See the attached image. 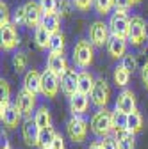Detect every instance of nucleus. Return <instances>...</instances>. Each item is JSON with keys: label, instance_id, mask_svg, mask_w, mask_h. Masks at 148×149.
<instances>
[{"label": "nucleus", "instance_id": "1", "mask_svg": "<svg viewBox=\"0 0 148 149\" xmlns=\"http://www.w3.org/2000/svg\"><path fill=\"white\" fill-rule=\"evenodd\" d=\"M91 132H93L98 139H105L114 132V112L109 108H100L97 110L93 117H91Z\"/></svg>", "mask_w": 148, "mask_h": 149}, {"label": "nucleus", "instance_id": "2", "mask_svg": "<svg viewBox=\"0 0 148 149\" xmlns=\"http://www.w3.org/2000/svg\"><path fill=\"white\" fill-rule=\"evenodd\" d=\"M93 45H91V41L87 39H80L75 43V46H73V62H75L77 68L80 69H86L89 68L91 64H93Z\"/></svg>", "mask_w": 148, "mask_h": 149}, {"label": "nucleus", "instance_id": "3", "mask_svg": "<svg viewBox=\"0 0 148 149\" xmlns=\"http://www.w3.org/2000/svg\"><path fill=\"white\" fill-rule=\"evenodd\" d=\"M89 132V124L82 116H71L66 121V135L71 142H84Z\"/></svg>", "mask_w": 148, "mask_h": 149}, {"label": "nucleus", "instance_id": "4", "mask_svg": "<svg viewBox=\"0 0 148 149\" xmlns=\"http://www.w3.org/2000/svg\"><path fill=\"white\" fill-rule=\"evenodd\" d=\"M107 25H109L111 36L121 37V39H128V30H130V18L127 16V13L114 11L113 14H111V20H109Z\"/></svg>", "mask_w": 148, "mask_h": 149}, {"label": "nucleus", "instance_id": "5", "mask_svg": "<svg viewBox=\"0 0 148 149\" xmlns=\"http://www.w3.org/2000/svg\"><path fill=\"white\" fill-rule=\"evenodd\" d=\"M14 105L18 107L23 119H32V114H36V94H32L25 89L18 91Z\"/></svg>", "mask_w": 148, "mask_h": 149}, {"label": "nucleus", "instance_id": "6", "mask_svg": "<svg viewBox=\"0 0 148 149\" xmlns=\"http://www.w3.org/2000/svg\"><path fill=\"white\" fill-rule=\"evenodd\" d=\"M148 37V25L144 23V20L141 16H132L130 18V30H128V43L139 46L144 39Z\"/></svg>", "mask_w": 148, "mask_h": 149}, {"label": "nucleus", "instance_id": "7", "mask_svg": "<svg viewBox=\"0 0 148 149\" xmlns=\"http://www.w3.org/2000/svg\"><path fill=\"white\" fill-rule=\"evenodd\" d=\"M89 98H91V103H93L98 110L105 108L107 103H109V100H111V87H109V84L104 78H97L93 92H91Z\"/></svg>", "mask_w": 148, "mask_h": 149}, {"label": "nucleus", "instance_id": "8", "mask_svg": "<svg viewBox=\"0 0 148 149\" xmlns=\"http://www.w3.org/2000/svg\"><path fill=\"white\" fill-rule=\"evenodd\" d=\"M109 39H111V30H109L107 23H104L100 20L91 23V27H89V41H91V45L93 46H104V45L109 43Z\"/></svg>", "mask_w": 148, "mask_h": 149}, {"label": "nucleus", "instance_id": "9", "mask_svg": "<svg viewBox=\"0 0 148 149\" xmlns=\"http://www.w3.org/2000/svg\"><path fill=\"white\" fill-rule=\"evenodd\" d=\"M25 7V25L29 29H38L41 23H43V9L39 6V2H34V0H29V2L23 6Z\"/></svg>", "mask_w": 148, "mask_h": 149}, {"label": "nucleus", "instance_id": "10", "mask_svg": "<svg viewBox=\"0 0 148 149\" xmlns=\"http://www.w3.org/2000/svg\"><path fill=\"white\" fill-rule=\"evenodd\" d=\"M59 87H61V78L55 77V74L48 69H45L41 73V94L45 98H55L59 92Z\"/></svg>", "mask_w": 148, "mask_h": 149}, {"label": "nucleus", "instance_id": "11", "mask_svg": "<svg viewBox=\"0 0 148 149\" xmlns=\"http://www.w3.org/2000/svg\"><path fill=\"white\" fill-rule=\"evenodd\" d=\"M136 110V94L130 89H123L116 98V112L123 116H128Z\"/></svg>", "mask_w": 148, "mask_h": 149}, {"label": "nucleus", "instance_id": "12", "mask_svg": "<svg viewBox=\"0 0 148 149\" xmlns=\"http://www.w3.org/2000/svg\"><path fill=\"white\" fill-rule=\"evenodd\" d=\"M61 91L66 98H73L79 92V71L68 69L61 77Z\"/></svg>", "mask_w": 148, "mask_h": 149}, {"label": "nucleus", "instance_id": "13", "mask_svg": "<svg viewBox=\"0 0 148 149\" xmlns=\"http://www.w3.org/2000/svg\"><path fill=\"white\" fill-rule=\"evenodd\" d=\"M0 41H2V50L4 52H13L18 46V30L14 23H7L4 27H0Z\"/></svg>", "mask_w": 148, "mask_h": 149}, {"label": "nucleus", "instance_id": "14", "mask_svg": "<svg viewBox=\"0 0 148 149\" xmlns=\"http://www.w3.org/2000/svg\"><path fill=\"white\" fill-rule=\"evenodd\" d=\"M47 69L52 71L55 77L61 78L70 68H68V62H66V59H64L63 53H52V52H50L48 59H47Z\"/></svg>", "mask_w": 148, "mask_h": 149}, {"label": "nucleus", "instance_id": "15", "mask_svg": "<svg viewBox=\"0 0 148 149\" xmlns=\"http://www.w3.org/2000/svg\"><path fill=\"white\" fill-rule=\"evenodd\" d=\"M113 137L116 139L120 149H134V147H136L134 133L130 132V130H127V128H114Z\"/></svg>", "mask_w": 148, "mask_h": 149}, {"label": "nucleus", "instance_id": "16", "mask_svg": "<svg viewBox=\"0 0 148 149\" xmlns=\"http://www.w3.org/2000/svg\"><path fill=\"white\" fill-rule=\"evenodd\" d=\"M23 89L32 92V94H39L41 92V73L36 69H29L23 77Z\"/></svg>", "mask_w": 148, "mask_h": 149}, {"label": "nucleus", "instance_id": "17", "mask_svg": "<svg viewBox=\"0 0 148 149\" xmlns=\"http://www.w3.org/2000/svg\"><path fill=\"white\" fill-rule=\"evenodd\" d=\"M39 135V126L34 123V119H25L22 124V137L27 146H36Z\"/></svg>", "mask_w": 148, "mask_h": 149}, {"label": "nucleus", "instance_id": "18", "mask_svg": "<svg viewBox=\"0 0 148 149\" xmlns=\"http://www.w3.org/2000/svg\"><path fill=\"white\" fill-rule=\"evenodd\" d=\"M107 52L113 59H123L127 55V39L111 36V39L107 43Z\"/></svg>", "mask_w": 148, "mask_h": 149}, {"label": "nucleus", "instance_id": "19", "mask_svg": "<svg viewBox=\"0 0 148 149\" xmlns=\"http://www.w3.org/2000/svg\"><path fill=\"white\" fill-rule=\"evenodd\" d=\"M87 107H89V100H87V96L80 94V92H77L73 98H70V112H71V116H84Z\"/></svg>", "mask_w": 148, "mask_h": 149}, {"label": "nucleus", "instance_id": "20", "mask_svg": "<svg viewBox=\"0 0 148 149\" xmlns=\"http://www.w3.org/2000/svg\"><path fill=\"white\" fill-rule=\"evenodd\" d=\"M95 78L93 74H91L87 69H82L79 71V92L84 96H91V92H93V87H95Z\"/></svg>", "mask_w": 148, "mask_h": 149}, {"label": "nucleus", "instance_id": "21", "mask_svg": "<svg viewBox=\"0 0 148 149\" xmlns=\"http://www.w3.org/2000/svg\"><path fill=\"white\" fill-rule=\"evenodd\" d=\"M55 137H57V132L50 126V128H43L39 130V135H38V142H36V147L39 149H50Z\"/></svg>", "mask_w": 148, "mask_h": 149}, {"label": "nucleus", "instance_id": "22", "mask_svg": "<svg viewBox=\"0 0 148 149\" xmlns=\"http://www.w3.org/2000/svg\"><path fill=\"white\" fill-rule=\"evenodd\" d=\"M20 121H22V114H20V110H18L16 105H11V107L6 110V114L2 116V123H4V126L9 128V130H14L18 124H20Z\"/></svg>", "mask_w": 148, "mask_h": 149}, {"label": "nucleus", "instance_id": "23", "mask_svg": "<svg viewBox=\"0 0 148 149\" xmlns=\"http://www.w3.org/2000/svg\"><path fill=\"white\" fill-rule=\"evenodd\" d=\"M143 126H144V123H143V116L139 114L137 110H134L132 114H128V116H127V119H125V128H127V130H130L134 135L141 132Z\"/></svg>", "mask_w": 148, "mask_h": 149}, {"label": "nucleus", "instance_id": "24", "mask_svg": "<svg viewBox=\"0 0 148 149\" xmlns=\"http://www.w3.org/2000/svg\"><path fill=\"white\" fill-rule=\"evenodd\" d=\"M34 123L39 126V130L43 128H50L52 126V116H50V110L47 107H39L38 110H36V114H34Z\"/></svg>", "mask_w": 148, "mask_h": 149}, {"label": "nucleus", "instance_id": "25", "mask_svg": "<svg viewBox=\"0 0 148 149\" xmlns=\"http://www.w3.org/2000/svg\"><path fill=\"white\" fill-rule=\"evenodd\" d=\"M50 34L61 32V16L59 13H52V14H45L43 16V23H41Z\"/></svg>", "mask_w": 148, "mask_h": 149}, {"label": "nucleus", "instance_id": "26", "mask_svg": "<svg viewBox=\"0 0 148 149\" xmlns=\"http://www.w3.org/2000/svg\"><path fill=\"white\" fill-rule=\"evenodd\" d=\"M50 37H52V34H50L43 25H39L38 29L34 30V41H36V46L41 48V50L48 48V45H50Z\"/></svg>", "mask_w": 148, "mask_h": 149}, {"label": "nucleus", "instance_id": "27", "mask_svg": "<svg viewBox=\"0 0 148 149\" xmlns=\"http://www.w3.org/2000/svg\"><path fill=\"white\" fill-rule=\"evenodd\" d=\"M64 46H66L64 34H63V32H55V34H52L48 50H50L52 53H63V52H64Z\"/></svg>", "mask_w": 148, "mask_h": 149}, {"label": "nucleus", "instance_id": "28", "mask_svg": "<svg viewBox=\"0 0 148 149\" xmlns=\"http://www.w3.org/2000/svg\"><path fill=\"white\" fill-rule=\"evenodd\" d=\"M27 64H29V57L25 52H16L13 55V68L16 73H23L27 69Z\"/></svg>", "mask_w": 148, "mask_h": 149}, {"label": "nucleus", "instance_id": "29", "mask_svg": "<svg viewBox=\"0 0 148 149\" xmlns=\"http://www.w3.org/2000/svg\"><path fill=\"white\" fill-rule=\"evenodd\" d=\"M113 78H114V84L118 87H125L128 84V80H130V73H128L123 66H118L113 73Z\"/></svg>", "mask_w": 148, "mask_h": 149}, {"label": "nucleus", "instance_id": "30", "mask_svg": "<svg viewBox=\"0 0 148 149\" xmlns=\"http://www.w3.org/2000/svg\"><path fill=\"white\" fill-rule=\"evenodd\" d=\"M113 7H114V0H95V11L102 16L109 14Z\"/></svg>", "mask_w": 148, "mask_h": 149}, {"label": "nucleus", "instance_id": "31", "mask_svg": "<svg viewBox=\"0 0 148 149\" xmlns=\"http://www.w3.org/2000/svg\"><path fill=\"white\" fill-rule=\"evenodd\" d=\"M0 98H2V101H0V105H9L11 103V87H9V82L7 80H0Z\"/></svg>", "mask_w": 148, "mask_h": 149}, {"label": "nucleus", "instance_id": "32", "mask_svg": "<svg viewBox=\"0 0 148 149\" xmlns=\"http://www.w3.org/2000/svg\"><path fill=\"white\" fill-rule=\"evenodd\" d=\"M121 66L128 71V73H134L137 69V59H136V55L132 53H127L125 57L121 59Z\"/></svg>", "mask_w": 148, "mask_h": 149}, {"label": "nucleus", "instance_id": "33", "mask_svg": "<svg viewBox=\"0 0 148 149\" xmlns=\"http://www.w3.org/2000/svg\"><path fill=\"white\" fill-rule=\"evenodd\" d=\"M38 2H39L45 14L57 13V9H59V0H38Z\"/></svg>", "mask_w": 148, "mask_h": 149}, {"label": "nucleus", "instance_id": "34", "mask_svg": "<svg viewBox=\"0 0 148 149\" xmlns=\"http://www.w3.org/2000/svg\"><path fill=\"white\" fill-rule=\"evenodd\" d=\"M73 0H59V9H57V13H59V16H68L71 11H73Z\"/></svg>", "mask_w": 148, "mask_h": 149}, {"label": "nucleus", "instance_id": "35", "mask_svg": "<svg viewBox=\"0 0 148 149\" xmlns=\"http://www.w3.org/2000/svg\"><path fill=\"white\" fill-rule=\"evenodd\" d=\"M73 6H75V9L86 13L91 7H95V0H73Z\"/></svg>", "mask_w": 148, "mask_h": 149}, {"label": "nucleus", "instance_id": "36", "mask_svg": "<svg viewBox=\"0 0 148 149\" xmlns=\"http://www.w3.org/2000/svg\"><path fill=\"white\" fill-rule=\"evenodd\" d=\"M13 23L14 25H25V7H18L13 13Z\"/></svg>", "mask_w": 148, "mask_h": 149}, {"label": "nucleus", "instance_id": "37", "mask_svg": "<svg viewBox=\"0 0 148 149\" xmlns=\"http://www.w3.org/2000/svg\"><path fill=\"white\" fill-rule=\"evenodd\" d=\"M134 6L132 0H114V11H121V13H127Z\"/></svg>", "mask_w": 148, "mask_h": 149}, {"label": "nucleus", "instance_id": "38", "mask_svg": "<svg viewBox=\"0 0 148 149\" xmlns=\"http://www.w3.org/2000/svg\"><path fill=\"white\" fill-rule=\"evenodd\" d=\"M102 144H104V149H120L118 147V142L113 135H109L105 139H102Z\"/></svg>", "mask_w": 148, "mask_h": 149}, {"label": "nucleus", "instance_id": "39", "mask_svg": "<svg viewBox=\"0 0 148 149\" xmlns=\"http://www.w3.org/2000/svg\"><path fill=\"white\" fill-rule=\"evenodd\" d=\"M0 11H2V20H0V27H4V25L11 23V22H9V9H7V4H6V2L0 4Z\"/></svg>", "mask_w": 148, "mask_h": 149}, {"label": "nucleus", "instance_id": "40", "mask_svg": "<svg viewBox=\"0 0 148 149\" xmlns=\"http://www.w3.org/2000/svg\"><path fill=\"white\" fill-rule=\"evenodd\" d=\"M141 80H143V84H144V87L148 89V61L143 64V68H141Z\"/></svg>", "mask_w": 148, "mask_h": 149}, {"label": "nucleus", "instance_id": "41", "mask_svg": "<svg viewBox=\"0 0 148 149\" xmlns=\"http://www.w3.org/2000/svg\"><path fill=\"white\" fill-rule=\"evenodd\" d=\"M52 147H54V149H66V146H64V139H63V135H59V133H57V137H55V140H54V144H52Z\"/></svg>", "mask_w": 148, "mask_h": 149}, {"label": "nucleus", "instance_id": "42", "mask_svg": "<svg viewBox=\"0 0 148 149\" xmlns=\"http://www.w3.org/2000/svg\"><path fill=\"white\" fill-rule=\"evenodd\" d=\"M89 149H104V144H102V140H95V142H91Z\"/></svg>", "mask_w": 148, "mask_h": 149}, {"label": "nucleus", "instance_id": "43", "mask_svg": "<svg viewBox=\"0 0 148 149\" xmlns=\"http://www.w3.org/2000/svg\"><path fill=\"white\" fill-rule=\"evenodd\" d=\"M2 149H11V146H9V144H6V146H4Z\"/></svg>", "mask_w": 148, "mask_h": 149}, {"label": "nucleus", "instance_id": "44", "mask_svg": "<svg viewBox=\"0 0 148 149\" xmlns=\"http://www.w3.org/2000/svg\"><path fill=\"white\" fill-rule=\"evenodd\" d=\"M132 2H134V4H139V2H141V0H132Z\"/></svg>", "mask_w": 148, "mask_h": 149}, {"label": "nucleus", "instance_id": "45", "mask_svg": "<svg viewBox=\"0 0 148 149\" xmlns=\"http://www.w3.org/2000/svg\"><path fill=\"white\" fill-rule=\"evenodd\" d=\"M50 149H54V147H50Z\"/></svg>", "mask_w": 148, "mask_h": 149}]
</instances>
